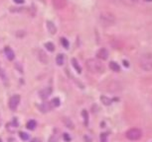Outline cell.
<instances>
[{
	"mask_svg": "<svg viewBox=\"0 0 152 142\" xmlns=\"http://www.w3.org/2000/svg\"><path fill=\"white\" fill-rule=\"evenodd\" d=\"M61 43H62V45H63V47H65V49H68L69 47V42L67 40V38H61Z\"/></svg>",
	"mask_w": 152,
	"mask_h": 142,
	"instance_id": "603a6c76",
	"label": "cell"
},
{
	"mask_svg": "<svg viewBox=\"0 0 152 142\" xmlns=\"http://www.w3.org/2000/svg\"><path fill=\"white\" fill-rule=\"evenodd\" d=\"M58 141H59V132H58L57 129H55L53 134L50 137L49 142H58Z\"/></svg>",
	"mask_w": 152,
	"mask_h": 142,
	"instance_id": "4fadbf2b",
	"label": "cell"
},
{
	"mask_svg": "<svg viewBox=\"0 0 152 142\" xmlns=\"http://www.w3.org/2000/svg\"><path fill=\"white\" fill-rule=\"evenodd\" d=\"M56 62L58 65H63L64 64V54H59L56 58Z\"/></svg>",
	"mask_w": 152,
	"mask_h": 142,
	"instance_id": "ffe728a7",
	"label": "cell"
},
{
	"mask_svg": "<svg viewBox=\"0 0 152 142\" xmlns=\"http://www.w3.org/2000/svg\"><path fill=\"white\" fill-rule=\"evenodd\" d=\"M14 2L17 4H21V3H23L24 2V0H14Z\"/></svg>",
	"mask_w": 152,
	"mask_h": 142,
	"instance_id": "83f0119b",
	"label": "cell"
},
{
	"mask_svg": "<svg viewBox=\"0 0 152 142\" xmlns=\"http://www.w3.org/2000/svg\"><path fill=\"white\" fill-rule=\"evenodd\" d=\"M0 123H1V119H0Z\"/></svg>",
	"mask_w": 152,
	"mask_h": 142,
	"instance_id": "4dcf8cb0",
	"label": "cell"
},
{
	"mask_svg": "<svg viewBox=\"0 0 152 142\" xmlns=\"http://www.w3.org/2000/svg\"><path fill=\"white\" fill-rule=\"evenodd\" d=\"M63 121H64L65 126L69 127L70 129H73V128H74V123H73V121H72V120L70 119L69 117H64V119H63Z\"/></svg>",
	"mask_w": 152,
	"mask_h": 142,
	"instance_id": "9a60e30c",
	"label": "cell"
},
{
	"mask_svg": "<svg viewBox=\"0 0 152 142\" xmlns=\"http://www.w3.org/2000/svg\"><path fill=\"white\" fill-rule=\"evenodd\" d=\"M72 63H73V66L75 67V69L77 70V72H78V73H81L82 69H81V66L79 65V63H78V61H77V59H75V58L72 59Z\"/></svg>",
	"mask_w": 152,
	"mask_h": 142,
	"instance_id": "e0dca14e",
	"label": "cell"
},
{
	"mask_svg": "<svg viewBox=\"0 0 152 142\" xmlns=\"http://www.w3.org/2000/svg\"><path fill=\"white\" fill-rule=\"evenodd\" d=\"M51 103H52V105H53V107H54V108L55 107H59V106H60V100L58 98L53 99Z\"/></svg>",
	"mask_w": 152,
	"mask_h": 142,
	"instance_id": "cb8c5ba5",
	"label": "cell"
},
{
	"mask_svg": "<svg viewBox=\"0 0 152 142\" xmlns=\"http://www.w3.org/2000/svg\"><path fill=\"white\" fill-rule=\"evenodd\" d=\"M64 139H65V140H66V141H70V140H71V138H70V136L68 135L67 133H65V134H64Z\"/></svg>",
	"mask_w": 152,
	"mask_h": 142,
	"instance_id": "4316f807",
	"label": "cell"
},
{
	"mask_svg": "<svg viewBox=\"0 0 152 142\" xmlns=\"http://www.w3.org/2000/svg\"><path fill=\"white\" fill-rule=\"evenodd\" d=\"M53 6L57 10H62L67 5V0H52Z\"/></svg>",
	"mask_w": 152,
	"mask_h": 142,
	"instance_id": "8992f818",
	"label": "cell"
},
{
	"mask_svg": "<svg viewBox=\"0 0 152 142\" xmlns=\"http://www.w3.org/2000/svg\"><path fill=\"white\" fill-rule=\"evenodd\" d=\"M47 29L52 35H55L57 32V28H56V26H55V24L53 22H50V21L47 22Z\"/></svg>",
	"mask_w": 152,
	"mask_h": 142,
	"instance_id": "7c38bea8",
	"label": "cell"
},
{
	"mask_svg": "<svg viewBox=\"0 0 152 142\" xmlns=\"http://www.w3.org/2000/svg\"><path fill=\"white\" fill-rule=\"evenodd\" d=\"M139 66L144 71H152V54H144L139 58Z\"/></svg>",
	"mask_w": 152,
	"mask_h": 142,
	"instance_id": "3957f363",
	"label": "cell"
},
{
	"mask_svg": "<svg viewBox=\"0 0 152 142\" xmlns=\"http://www.w3.org/2000/svg\"><path fill=\"white\" fill-rule=\"evenodd\" d=\"M121 2L126 6H134L139 2V0H121Z\"/></svg>",
	"mask_w": 152,
	"mask_h": 142,
	"instance_id": "2e32d148",
	"label": "cell"
},
{
	"mask_svg": "<svg viewBox=\"0 0 152 142\" xmlns=\"http://www.w3.org/2000/svg\"><path fill=\"white\" fill-rule=\"evenodd\" d=\"M115 21H116V18H115L114 14H112V12L105 11L100 14V22L103 27L113 26L115 24Z\"/></svg>",
	"mask_w": 152,
	"mask_h": 142,
	"instance_id": "7a4b0ae2",
	"label": "cell"
},
{
	"mask_svg": "<svg viewBox=\"0 0 152 142\" xmlns=\"http://www.w3.org/2000/svg\"><path fill=\"white\" fill-rule=\"evenodd\" d=\"M100 100H101V102L103 103V105H105V106H109L110 104H112V101L110 100L109 98L105 97V96H102V97L100 98Z\"/></svg>",
	"mask_w": 152,
	"mask_h": 142,
	"instance_id": "ac0fdd59",
	"label": "cell"
},
{
	"mask_svg": "<svg viewBox=\"0 0 152 142\" xmlns=\"http://www.w3.org/2000/svg\"><path fill=\"white\" fill-rule=\"evenodd\" d=\"M45 47L49 51H54L55 50V45L52 44V43H46L45 44Z\"/></svg>",
	"mask_w": 152,
	"mask_h": 142,
	"instance_id": "44dd1931",
	"label": "cell"
},
{
	"mask_svg": "<svg viewBox=\"0 0 152 142\" xmlns=\"http://www.w3.org/2000/svg\"><path fill=\"white\" fill-rule=\"evenodd\" d=\"M123 63H124V65H125V66H126V67H127V66H128V62H127V61H126V60H123Z\"/></svg>",
	"mask_w": 152,
	"mask_h": 142,
	"instance_id": "f1b7e54d",
	"label": "cell"
},
{
	"mask_svg": "<svg viewBox=\"0 0 152 142\" xmlns=\"http://www.w3.org/2000/svg\"><path fill=\"white\" fill-rule=\"evenodd\" d=\"M4 52H5L7 58H8L9 60H13L14 57H15V55H14V51L9 47H5V49H4Z\"/></svg>",
	"mask_w": 152,
	"mask_h": 142,
	"instance_id": "8fae6325",
	"label": "cell"
},
{
	"mask_svg": "<svg viewBox=\"0 0 152 142\" xmlns=\"http://www.w3.org/2000/svg\"><path fill=\"white\" fill-rule=\"evenodd\" d=\"M109 68L114 72H119L120 70V66L118 65V63H116V62L114 61L109 62Z\"/></svg>",
	"mask_w": 152,
	"mask_h": 142,
	"instance_id": "5bb4252c",
	"label": "cell"
},
{
	"mask_svg": "<svg viewBox=\"0 0 152 142\" xmlns=\"http://www.w3.org/2000/svg\"><path fill=\"white\" fill-rule=\"evenodd\" d=\"M36 121L35 120H29V121L27 122V128L30 129V130H33V129H35L36 127Z\"/></svg>",
	"mask_w": 152,
	"mask_h": 142,
	"instance_id": "d6986e66",
	"label": "cell"
},
{
	"mask_svg": "<svg viewBox=\"0 0 152 142\" xmlns=\"http://www.w3.org/2000/svg\"><path fill=\"white\" fill-rule=\"evenodd\" d=\"M86 66L89 71L95 74L102 73V72L105 71V66H103V64L101 63L98 59H95V58L88 59L86 62Z\"/></svg>",
	"mask_w": 152,
	"mask_h": 142,
	"instance_id": "6da1fadb",
	"label": "cell"
},
{
	"mask_svg": "<svg viewBox=\"0 0 152 142\" xmlns=\"http://www.w3.org/2000/svg\"><path fill=\"white\" fill-rule=\"evenodd\" d=\"M82 114H83L84 117V123H86V126H88V121H89V115H88V113H86V110H84Z\"/></svg>",
	"mask_w": 152,
	"mask_h": 142,
	"instance_id": "d4e9b609",
	"label": "cell"
},
{
	"mask_svg": "<svg viewBox=\"0 0 152 142\" xmlns=\"http://www.w3.org/2000/svg\"><path fill=\"white\" fill-rule=\"evenodd\" d=\"M142 136V132L140 129L138 128H131L126 132V138L131 141H136L139 140Z\"/></svg>",
	"mask_w": 152,
	"mask_h": 142,
	"instance_id": "277c9868",
	"label": "cell"
},
{
	"mask_svg": "<svg viewBox=\"0 0 152 142\" xmlns=\"http://www.w3.org/2000/svg\"><path fill=\"white\" fill-rule=\"evenodd\" d=\"M100 141L101 142H107V133L100 134Z\"/></svg>",
	"mask_w": 152,
	"mask_h": 142,
	"instance_id": "484cf974",
	"label": "cell"
},
{
	"mask_svg": "<svg viewBox=\"0 0 152 142\" xmlns=\"http://www.w3.org/2000/svg\"><path fill=\"white\" fill-rule=\"evenodd\" d=\"M32 142H38V140H37V139H33Z\"/></svg>",
	"mask_w": 152,
	"mask_h": 142,
	"instance_id": "f546056e",
	"label": "cell"
},
{
	"mask_svg": "<svg viewBox=\"0 0 152 142\" xmlns=\"http://www.w3.org/2000/svg\"><path fill=\"white\" fill-rule=\"evenodd\" d=\"M53 92V89L51 87H46L44 88L43 90H41L39 92V95H40V98L41 99H47L49 96L52 94Z\"/></svg>",
	"mask_w": 152,
	"mask_h": 142,
	"instance_id": "52a82bcc",
	"label": "cell"
},
{
	"mask_svg": "<svg viewBox=\"0 0 152 142\" xmlns=\"http://www.w3.org/2000/svg\"><path fill=\"white\" fill-rule=\"evenodd\" d=\"M38 57H39V60L43 64H47L48 62H49V57H48V55L46 54L43 50H39V52H38Z\"/></svg>",
	"mask_w": 152,
	"mask_h": 142,
	"instance_id": "9c48e42d",
	"label": "cell"
},
{
	"mask_svg": "<svg viewBox=\"0 0 152 142\" xmlns=\"http://www.w3.org/2000/svg\"><path fill=\"white\" fill-rule=\"evenodd\" d=\"M19 136H20V138L24 141H26L29 139V135L27 133H25V132H20V133H19Z\"/></svg>",
	"mask_w": 152,
	"mask_h": 142,
	"instance_id": "7402d4cb",
	"label": "cell"
},
{
	"mask_svg": "<svg viewBox=\"0 0 152 142\" xmlns=\"http://www.w3.org/2000/svg\"><path fill=\"white\" fill-rule=\"evenodd\" d=\"M96 56H98V58H100L101 60H105L108 57V51L105 49H100L96 52Z\"/></svg>",
	"mask_w": 152,
	"mask_h": 142,
	"instance_id": "ba28073f",
	"label": "cell"
},
{
	"mask_svg": "<svg viewBox=\"0 0 152 142\" xmlns=\"http://www.w3.org/2000/svg\"><path fill=\"white\" fill-rule=\"evenodd\" d=\"M20 100L21 98L19 95H13L10 98V100H9V107H10V109L12 110H15L17 109L19 103H20Z\"/></svg>",
	"mask_w": 152,
	"mask_h": 142,
	"instance_id": "5b68a950",
	"label": "cell"
},
{
	"mask_svg": "<svg viewBox=\"0 0 152 142\" xmlns=\"http://www.w3.org/2000/svg\"><path fill=\"white\" fill-rule=\"evenodd\" d=\"M53 105H52V103L51 102H48V103H44L42 106L40 107V110H41V112H43V113H47V112H49V110H51L53 109Z\"/></svg>",
	"mask_w": 152,
	"mask_h": 142,
	"instance_id": "30bf717a",
	"label": "cell"
}]
</instances>
